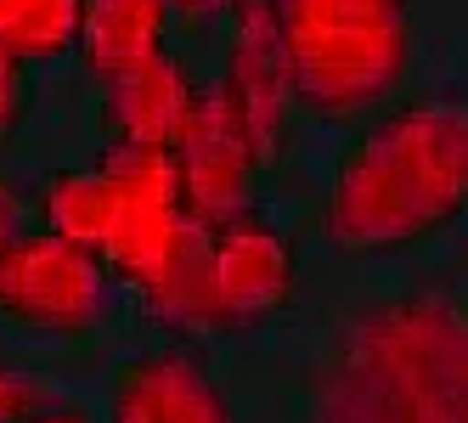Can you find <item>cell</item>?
<instances>
[{
    "instance_id": "1",
    "label": "cell",
    "mask_w": 468,
    "mask_h": 423,
    "mask_svg": "<svg viewBox=\"0 0 468 423\" xmlns=\"http://www.w3.org/2000/svg\"><path fill=\"white\" fill-rule=\"evenodd\" d=\"M468 198V113L457 96L384 113L339 164L327 238L345 254H395L434 238Z\"/></svg>"
},
{
    "instance_id": "2",
    "label": "cell",
    "mask_w": 468,
    "mask_h": 423,
    "mask_svg": "<svg viewBox=\"0 0 468 423\" xmlns=\"http://www.w3.org/2000/svg\"><path fill=\"white\" fill-rule=\"evenodd\" d=\"M316 423H468V328L452 294L361 311L322 378Z\"/></svg>"
},
{
    "instance_id": "3",
    "label": "cell",
    "mask_w": 468,
    "mask_h": 423,
    "mask_svg": "<svg viewBox=\"0 0 468 423\" xmlns=\"http://www.w3.org/2000/svg\"><path fill=\"white\" fill-rule=\"evenodd\" d=\"M299 249L271 215L243 204L215 226H186L170 271L153 294L147 316L170 333H243L293 305Z\"/></svg>"
},
{
    "instance_id": "4",
    "label": "cell",
    "mask_w": 468,
    "mask_h": 423,
    "mask_svg": "<svg viewBox=\"0 0 468 423\" xmlns=\"http://www.w3.org/2000/svg\"><path fill=\"white\" fill-rule=\"evenodd\" d=\"M288 96L316 119L378 108L412 62V0H265Z\"/></svg>"
},
{
    "instance_id": "5",
    "label": "cell",
    "mask_w": 468,
    "mask_h": 423,
    "mask_svg": "<svg viewBox=\"0 0 468 423\" xmlns=\"http://www.w3.org/2000/svg\"><path fill=\"white\" fill-rule=\"evenodd\" d=\"M96 170L108 181V238H102V266L113 282L153 294L170 271V259L186 238V209L176 164L164 147H102Z\"/></svg>"
},
{
    "instance_id": "6",
    "label": "cell",
    "mask_w": 468,
    "mask_h": 423,
    "mask_svg": "<svg viewBox=\"0 0 468 423\" xmlns=\"http://www.w3.org/2000/svg\"><path fill=\"white\" fill-rule=\"evenodd\" d=\"M113 305L108 266L80 243H62L51 232H23L0 249V311L28 328L80 333L102 322Z\"/></svg>"
},
{
    "instance_id": "7",
    "label": "cell",
    "mask_w": 468,
    "mask_h": 423,
    "mask_svg": "<svg viewBox=\"0 0 468 423\" xmlns=\"http://www.w3.org/2000/svg\"><path fill=\"white\" fill-rule=\"evenodd\" d=\"M170 164H176V186H181V209L197 226H215L226 215H238L249 204V186L260 158L243 136L238 113L226 108L220 85H197V102L181 124V136L170 147Z\"/></svg>"
},
{
    "instance_id": "8",
    "label": "cell",
    "mask_w": 468,
    "mask_h": 423,
    "mask_svg": "<svg viewBox=\"0 0 468 423\" xmlns=\"http://www.w3.org/2000/svg\"><path fill=\"white\" fill-rule=\"evenodd\" d=\"M215 85L226 96V108L238 113L254 158L265 164V158L282 147V124H288V102H293L271 17H265V0H238V35H231L226 74Z\"/></svg>"
},
{
    "instance_id": "9",
    "label": "cell",
    "mask_w": 468,
    "mask_h": 423,
    "mask_svg": "<svg viewBox=\"0 0 468 423\" xmlns=\"http://www.w3.org/2000/svg\"><path fill=\"white\" fill-rule=\"evenodd\" d=\"M197 102V79L170 51L102 79V130L113 147H164L170 153Z\"/></svg>"
},
{
    "instance_id": "10",
    "label": "cell",
    "mask_w": 468,
    "mask_h": 423,
    "mask_svg": "<svg viewBox=\"0 0 468 423\" xmlns=\"http://www.w3.org/2000/svg\"><path fill=\"white\" fill-rule=\"evenodd\" d=\"M108 423H238V418L192 350H153L119 378Z\"/></svg>"
},
{
    "instance_id": "11",
    "label": "cell",
    "mask_w": 468,
    "mask_h": 423,
    "mask_svg": "<svg viewBox=\"0 0 468 423\" xmlns=\"http://www.w3.org/2000/svg\"><path fill=\"white\" fill-rule=\"evenodd\" d=\"M164 35H170V0H85L74 51L96 79H113L164 57Z\"/></svg>"
},
{
    "instance_id": "12",
    "label": "cell",
    "mask_w": 468,
    "mask_h": 423,
    "mask_svg": "<svg viewBox=\"0 0 468 423\" xmlns=\"http://www.w3.org/2000/svg\"><path fill=\"white\" fill-rule=\"evenodd\" d=\"M40 220L46 232L62 243H80L102 259V238H108V181L96 164L85 170H57L40 186Z\"/></svg>"
},
{
    "instance_id": "13",
    "label": "cell",
    "mask_w": 468,
    "mask_h": 423,
    "mask_svg": "<svg viewBox=\"0 0 468 423\" xmlns=\"http://www.w3.org/2000/svg\"><path fill=\"white\" fill-rule=\"evenodd\" d=\"M85 0H0V46L17 62H57L80 46Z\"/></svg>"
},
{
    "instance_id": "14",
    "label": "cell",
    "mask_w": 468,
    "mask_h": 423,
    "mask_svg": "<svg viewBox=\"0 0 468 423\" xmlns=\"http://www.w3.org/2000/svg\"><path fill=\"white\" fill-rule=\"evenodd\" d=\"M46 401V384L23 367H0V423H23Z\"/></svg>"
},
{
    "instance_id": "15",
    "label": "cell",
    "mask_w": 468,
    "mask_h": 423,
    "mask_svg": "<svg viewBox=\"0 0 468 423\" xmlns=\"http://www.w3.org/2000/svg\"><path fill=\"white\" fill-rule=\"evenodd\" d=\"M17 119H23V62L0 46V142L17 130Z\"/></svg>"
},
{
    "instance_id": "16",
    "label": "cell",
    "mask_w": 468,
    "mask_h": 423,
    "mask_svg": "<svg viewBox=\"0 0 468 423\" xmlns=\"http://www.w3.org/2000/svg\"><path fill=\"white\" fill-rule=\"evenodd\" d=\"M12 238H23V192L0 175V249H6Z\"/></svg>"
},
{
    "instance_id": "17",
    "label": "cell",
    "mask_w": 468,
    "mask_h": 423,
    "mask_svg": "<svg viewBox=\"0 0 468 423\" xmlns=\"http://www.w3.org/2000/svg\"><path fill=\"white\" fill-rule=\"evenodd\" d=\"M23 423H96V418H85L80 407H51V401H40V407L28 412Z\"/></svg>"
},
{
    "instance_id": "18",
    "label": "cell",
    "mask_w": 468,
    "mask_h": 423,
    "mask_svg": "<svg viewBox=\"0 0 468 423\" xmlns=\"http://www.w3.org/2000/svg\"><path fill=\"white\" fill-rule=\"evenodd\" d=\"M170 12H192V17H215V12H238V0H170Z\"/></svg>"
}]
</instances>
